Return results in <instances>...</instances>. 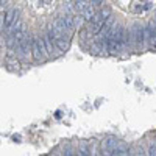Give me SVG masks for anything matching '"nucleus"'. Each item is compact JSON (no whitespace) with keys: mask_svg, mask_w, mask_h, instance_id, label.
I'll list each match as a JSON object with an SVG mask.
<instances>
[{"mask_svg":"<svg viewBox=\"0 0 156 156\" xmlns=\"http://www.w3.org/2000/svg\"><path fill=\"white\" fill-rule=\"evenodd\" d=\"M16 19H17V11L14 8L8 9L3 14V17H2V28H9L11 25L16 22Z\"/></svg>","mask_w":156,"mask_h":156,"instance_id":"6","label":"nucleus"},{"mask_svg":"<svg viewBox=\"0 0 156 156\" xmlns=\"http://www.w3.org/2000/svg\"><path fill=\"white\" fill-rule=\"evenodd\" d=\"M117 139L114 136H108L105 140H103V144H101V150H103V154H114V150L117 147Z\"/></svg>","mask_w":156,"mask_h":156,"instance_id":"5","label":"nucleus"},{"mask_svg":"<svg viewBox=\"0 0 156 156\" xmlns=\"http://www.w3.org/2000/svg\"><path fill=\"white\" fill-rule=\"evenodd\" d=\"M53 28L58 30L61 34L67 36V37H70V34H72V31H73V30H70V28L67 27V23H66V20H64V17H58V19L53 22Z\"/></svg>","mask_w":156,"mask_h":156,"instance_id":"7","label":"nucleus"},{"mask_svg":"<svg viewBox=\"0 0 156 156\" xmlns=\"http://www.w3.org/2000/svg\"><path fill=\"white\" fill-rule=\"evenodd\" d=\"M17 48H19V51H20L22 58H23V59H28L30 55H33V41L30 39V36L25 37Z\"/></svg>","mask_w":156,"mask_h":156,"instance_id":"4","label":"nucleus"},{"mask_svg":"<svg viewBox=\"0 0 156 156\" xmlns=\"http://www.w3.org/2000/svg\"><path fill=\"white\" fill-rule=\"evenodd\" d=\"M89 2H90V0H89Z\"/></svg>","mask_w":156,"mask_h":156,"instance_id":"18","label":"nucleus"},{"mask_svg":"<svg viewBox=\"0 0 156 156\" xmlns=\"http://www.w3.org/2000/svg\"><path fill=\"white\" fill-rule=\"evenodd\" d=\"M122 47H123V44L119 41V39H114V37L108 39V51H109L111 55L119 53V51L122 50Z\"/></svg>","mask_w":156,"mask_h":156,"instance_id":"8","label":"nucleus"},{"mask_svg":"<svg viewBox=\"0 0 156 156\" xmlns=\"http://www.w3.org/2000/svg\"><path fill=\"white\" fill-rule=\"evenodd\" d=\"M89 2V0H76V2L73 3V6H75V9L76 11H80V12H83L90 3H87Z\"/></svg>","mask_w":156,"mask_h":156,"instance_id":"14","label":"nucleus"},{"mask_svg":"<svg viewBox=\"0 0 156 156\" xmlns=\"http://www.w3.org/2000/svg\"><path fill=\"white\" fill-rule=\"evenodd\" d=\"M0 3H2V6H3V5L6 3V0H0Z\"/></svg>","mask_w":156,"mask_h":156,"instance_id":"17","label":"nucleus"},{"mask_svg":"<svg viewBox=\"0 0 156 156\" xmlns=\"http://www.w3.org/2000/svg\"><path fill=\"white\" fill-rule=\"evenodd\" d=\"M90 3H92V5L97 8V6H100V5L103 3V0H90Z\"/></svg>","mask_w":156,"mask_h":156,"instance_id":"16","label":"nucleus"},{"mask_svg":"<svg viewBox=\"0 0 156 156\" xmlns=\"http://www.w3.org/2000/svg\"><path fill=\"white\" fill-rule=\"evenodd\" d=\"M69 39H70V37H67V36H61V37H58L56 41H55V45H56L61 51H66V50L69 48V45H70Z\"/></svg>","mask_w":156,"mask_h":156,"instance_id":"10","label":"nucleus"},{"mask_svg":"<svg viewBox=\"0 0 156 156\" xmlns=\"http://www.w3.org/2000/svg\"><path fill=\"white\" fill-rule=\"evenodd\" d=\"M114 154L122 156V154H131V153H129V148H128L125 144L119 142V144H117V147H115V150H114Z\"/></svg>","mask_w":156,"mask_h":156,"instance_id":"12","label":"nucleus"},{"mask_svg":"<svg viewBox=\"0 0 156 156\" xmlns=\"http://www.w3.org/2000/svg\"><path fill=\"white\" fill-rule=\"evenodd\" d=\"M44 44L47 47V51H48V55H53V39H51V36L47 33L44 36Z\"/></svg>","mask_w":156,"mask_h":156,"instance_id":"13","label":"nucleus"},{"mask_svg":"<svg viewBox=\"0 0 156 156\" xmlns=\"http://www.w3.org/2000/svg\"><path fill=\"white\" fill-rule=\"evenodd\" d=\"M81 14H83V20H84V22H92L94 17H95V6L90 3V5L81 12Z\"/></svg>","mask_w":156,"mask_h":156,"instance_id":"9","label":"nucleus"},{"mask_svg":"<svg viewBox=\"0 0 156 156\" xmlns=\"http://www.w3.org/2000/svg\"><path fill=\"white\" fill-rule=\"evenodd\" d=\"M78 154H90V144L87 140H81L78 144Z\"/></svg>","mask_w":156,"mask_h":156,"instance_id":"11","label":"nucleus"},{"mask_svg":"<svg viewBox=\"0 0 156 156\" xmlns=\"http://www.w3.org/2000/svg\"><path fill=\"white\" fill-rule=\"evenodd\" d=\"M145 48L156 50V23L153 22L145 28Z\"/></svg>","mask_w":156,"mask_h":156,"instance_id":"3","label":"nucleus"},{"mask_svg":"<svg viewBox=\"0 0 156 156\" xmlns=\"http://www.w3.org/2000/svg\"><path fill=\"white\" fill-rule=\"evenodd\" d=\"M36 61H44L47 59L50 55H48V51H47V47L44 44V37H36L33 39V55H31Z\"/></svg>","mask_w":156,"mask_h":156,"instance_id":"1","label":"nucleus"},{"mask_svg":"<svg viewBox=\"0 0 156 156\" xmlns=\"http://www.w3.org/2000/svg\"><path fill=\"white\" fill-rule=\"evenodd\" d=\"M131 42L136 48H145V28L142 25H134L133 27Z\"/></svg>","mask_w":156,"mask_h":156,"instance_id":"2","label":"nucleus"},{"mask_svg":"<svg viewBox=\"0 0 156 156\" xmlns=\"http://www.w3.org/2000/svg\"><path fill=\"white\" fill-rule=\"evenodd\" d=\"M147 154H151V156H156V139H153L150 144H148V150H147Z\"/></svg>","mask_w":156,"mask_h":156,"instance_id":"15","label":"nucleus"}]
</instances>
